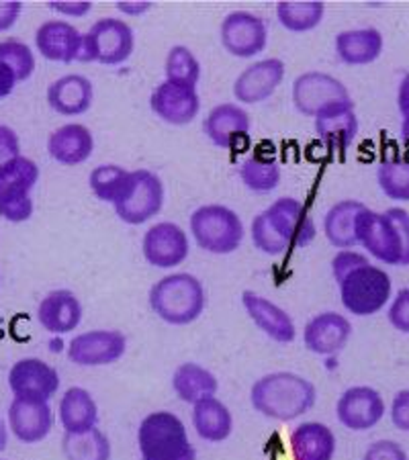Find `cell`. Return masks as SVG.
<instances>
[{
  "label": "cell",
  "instance_id": "cell-1",
  "mask_svg": "<svg viewBox=\"0 0 409 460\" xmlns=\"http://www.w3.org/2000/svg\"><path fill=\"white\" fill-rule=\"evenodd\" d=\"M332 274L340 288L342 305L356 317H369L385 309L391 299V277L354 250H340L332 258Z\"/></svg>",
  "mask_w": 409,
  "mask_h": 460
},
{
  "label": "cell",
  "instance_id": "cell-2",
  "mask_svg": "<svg viewBox=\"0 0 409 460\" xmlns=\"http://www.w3.org/2000/svg\"><path fill=\"white\" fill-rule=\"evenodd\" d=\"M317 402L316 385L297 373L277 370L260 376L250 389V403L262 418L293 421L311 411Z\"/></svg>",
  "mask_w": 409,
  "mask_h": 460
},
{
  "label": "cell",
  "instance_id": "cell-3",
  "mask_svg": "<svg viewBox=\"0 0 409 460\" xmlns=\"http://www.w3.org/2000/svg\"><path fill=\"white\" fill-rule=\"evenodd\" d=\"M356 240L378 262L409 266V213L401 207L385 211L364 207L356 219Z\"/></svg>",
  "mask_w": 409,
  "mask_h": 460
},
{
  "label": "cell",
  "instance_id": "cell-4",
  "mask_svg": "<svg viewBox=\"0 0 409 460\" xmlns=\"http://www.w3.org/2000/svg\"><path fill=\"white\" fill-rule=\"evenodd\" d=\"M150 307L162 322L189 325L205 314V285L191 272H173L156 280L147 295Z\"/></svg>",
  "mask_w": 409,
  "mask_h": 460
},
{
  "label": "cell",
  "instance_id": "cell-5",
  "mask_svg": "<svg viewBox=\"0 0 409 460\" xmlns=\"http://www.w3.org/2000/svg\"><path fill=\"white\" fill-rule=\"evenodd\" d=\"M138 448L141 460H197L184 421L166 410L147 413L139 421Z\"/></svg>",
  "mask_w": 409,
  "mask_h": 460
},
{
  "label": "cell",
  "instance_id": "cell-6",
  "mask_svg": "<svg viewBox=\"0 0 409 460\" xmlns=\"http://www.w3.org/2000/svg\"><path fill=\"white\" fill-rule=\"evenodd\" d=\"M189 226L197 246L218 256L234 254L242 246L245 234L240 215L232 207L219 203L197 207Z\"/></svg>",
  "mask_w": 409,
  "mask_h": 460
},
{
  "label": "cell",
  "instance_id": "cell-7",
  "mask_svg": "<svg viewBox=\"0 0 409 460\" xmlns=\"http://www.w3.org/2000/svg\"><path fill=\"white\" fill-rule=\"evenodd\" d=\"M136 49V33L128 21L117 17H102L94 21L82 37V51L78 62L102 66H117L128 62Z\"/></svg>",
  "mask_w": 409,
  "mask_h": 460
},
{
  "label": "cell",
  "instance_id": "cell-8",
  "mask_svg": "<svg viewBox=\"0 0 409 460\" xmlns=\"http://www.w3.org/2000/svg\"><path fill=\"white\" fill-rule=\"evenodd\" d=\"M40 182V166L27 155L11 160L0 168V217L23 224L33 215L31 192Z\"/></svg>",
  "mask_w": 409,
  "mask_h": 460
},
{
  "label": "cell",
  "instance_id": "cell-9",
  "mask_svg": "<svg viewBox=\"0 0 409 460\" xmlns=\"http://www.w3.org/2000/svg\"><path fill=\"white\" fill-rule=\"evenodd\" d=\"M164 182L152 170H131L121 197L113 203L117 217L128 226H144L152 221L164 207Z\"/></svg>",
  "mask_w": 409,
  "mask_h": 460
},
{
  "label": "cell",
  "instance_id": "cell-10",
  "mask_svg": "<svg viewBox=\"0 0 409 460\" xmlns=\"http://www.w3.org/2000/svg\"><path fill=\"white\" fill-rule=\"evenodd\" d=\"M219 40L229 56L244 59L254 58L266 49L269 25L256 13L232 11L221 21Z\"/></svg>",
  "mask_w": 409,
  "mask_h": 460
},
{
  "label": "cell",
  "instance_id": "cell-11",
  "mask_svg": "<svg viewBox=\"0 0 409 460\" xmlns=\"http://www.w3.org/2000/svg\"><path fill=\"white\" fill-rule=\"evenodd\" d=\"M128 352V338L119 330H91L72 338L68 360L76 367H109Z\"/></svg>",
  "mask_w": 409,
  "mask_h": 460
},
{
  "label": "cell",
  "instance_id": "cell-12",
  "mask_svg": "<svg viewBox=\"0 0 409 460\" xmlns=\"http://www.w3.org/2000/svg\"><path fill=\"white\" fill-rule=\"evenodd\" d=\"M266 219L289 248H307L317 235V226L307 207L295 197H280L264 209Z\"/></svg>",
  "mask_w": 409,
  "mask_h": 460
},
{
  "label": "cell",
  "instance_id": "cell-13",
  "mask_svg": "<svg viewBox=\"0 0 409 460\" xmlns=\"http://www.w3.org/2000/svg\"><path fill=\"white\" fill-rule=\"evenodd\" d=\"M141 252H144L146 262L154 269L170 270L189 258L191 242L181 226L173 221H160L144 234Z\"/></svg>",
  "mask_w": 409,
  "mask_h": 460
},
{
  "label": "cell",
  "instance_id": "cell-14",
  "mask_svg": "<svg viewBox=\"0 0 409 460\" xmlns=\"http://www.w3.org/2000/svg\"><path fill=\"white\" fill-rule=\"evenodd\" d=\"M291 99L295 109L305 117H316L324 107L336 101L352 99L346 84L325 72L309 70L293 80Z\"/></svg>",
  "mask_w": 409,
  "mask_h": 460
},
{
  "label": "cell",
  "instance_id": "cell-15",
  "mask_svg": "<svg viewBox=\"0 0 409 460\" xmlns=\"http://www.w3.org/2000/svg\"><path fill=\"white\" fill-rule=\"evenodd\" d=\"M287 74L280 58H264L245 66L234 80V96L237 105H260L279 91Z\"/></svg>",
  "mask_w": 409,
  "mask_h": 460
},
{
  "label": "cell",
  "instance_id": "cell-16",
  "mask_svg": "<svg viewBox=\"0 0 409 460\" xmlns=\"http://www.w3.org/2000/svg\"><path fill=\"white\" fill-rule=\"evenodd\" d=\"M385 399L367 385H356L342 393L336 403V418L351 432H367L385 418Z\"/></svg>",
  "mask_w": 409,
  "mask_h": 460
},
{
  "label": "cell",
  "instance_id": "cell-17",
  "mask_svg": "<svg viewBox=\"0 0 409 460\" xmlns=\"http://www.w3.org/2000/svg\"><path fill=\"white\" fill-rule=\"evenodd\" d=\"M150 109L164 123L189 125L199 115L200 96L197 86L164 78L150 94Z\"/></svg>",
  "mask_w": 409,
  "mask_h": 460
},
{
  "label": "cell",
  "instance_id": "cell-18",
  "mask_svg": "<svg viewBox=\"0 0 409 460\" xmlns=\"http://www.w3.org/2000/svg\"><path fill=\"white\" fill-rule=\"evenodd\" d=\"M9 389L13 397L49 402L59 389L58 370L41 358H21L9 370Z\"/></svg>",
  "mask_w": 409,
  "mask_h": 460
},
{
  "label": "cell",
  "instance_id": "cell-19",
  "mask_svg": "<svg viewBox=\"0 0 409 460\" xmlns=\"http://www.w3.org/2000/svg\"><path fill=\"white\" fill-rule=\"evenodd\" d=\"M314 128L317 137L330 147L332 152H346L359 136V117H356L354 101H336L324 107L314 117Z\"/></svg>",
  "mask_w": 409,
  "mask_h": 460
},
{
  "label": "cell",
  "instance_id": "cell-20",
  "mask_svg": "<svg viewBox=\"0 0 409 460\" xmlns=\"http://www.w3.org/2000/svg\"><path fill=\"white\" fill-rule=\"evenodd\" d=\"M352 338L351 319L336 311H324L305 323L303 344L317 356H333L342 352Z\"/></svg>",
  "mask_w": 409,
  "mask_h": 460
},
{
  "label": "cell",
  "instance_id": "cell-21",
  "mask_svg": "<svg viewBox=\"0 0 409 460\" xmlns=\"http://www.w3.org/2000/svg\"><path fill=\"white\" fill-rule=\"evenodd\" d=\"M6 415H9L11 434L23 444H40L54 428V411H51L49 402L13 397Z\"/></svg>",
  "mask_w": 409,
  "mask_h": 460
},
{
  "label": "cell",
  "instance_id": "cell-22",
  "mask_svg": "<svg viewBox=\"0 0 409 460\" xmlns=\"http://www.w3.org/2000/svg\"><path fill=\"white\" fill-rule=\"evenodd\" d=\"M82 37L78 27L64 19H49L41 23L35 31V48L40 54L51 62L72 64L80 59Z\"/></svg>",
  "mask_w": 409,
  "mask_h": 460
},
{
  "label": "cell",
  "instance_id": "cell-23",
  "mask_svg": "<svg viewBox=\"0 0 409 460\" xmlns=\"http://www.w3.org/2000/svg\"><path fill=\"white\" fill-rule=\"evenodd\" d=\"M250 115L237 102H221L207 113L203 121V131L207 139L221 150H232L236 144L248 137Z\"/></svg>",
  "mask_w": 409,
  "mask_h": 460
},
{
  "label": "cell",
  "instance_id": "cell-24",
  "mask_svg": "<svg viewBox=\"0 0 409 460\" xmlns=\"http://www.w3.org/2000/svg\"><path fill=\"white\" fill-rule=\"evenodd\" d=\"M242 305L256 328L279 344H291L297 338L293 317L277 303L254 291L242 293Z\"/></svg>",
  "mask_w": 409,
  "mask_h": 460
},
{
  "label": "cell",
  "instance_id": "cell-25",
  "mask_svg": "<svg viewBox=\"0 0 409 460\" xmlns=\"http://www.w3.org/2000/svg\"><path fill=\"white\" fill-rule=\"evenodd\" d=\"M82 314H84L82 303L70 288L49 291L37 305V322L43 330L54 333V336H62V333L76 330L82 322Z\"/></svg>",
  "mask_w": 409,
  "mask_h": 460
},
{
  "label": "cell",
  "instance_id": "cell-26",
  "mask_svg": "<svg viewBox=\"0 0 409 460\" xmlns=\"http://www.w3.org/2000/svg\"><path fill=\"white\" fill-rule=\"evenodd\" d=\"M94 152L93 131L82 123H66L49 133L48 154L64 166H78Z\"/></svg>",
  "mask_w": 409,
  "mask_h": 460
},
{
  "label": "cell",
  "instance_id": "cell-27",
  "mask_svg": "<svg viewBox=\"0 0 409 460\" xmlns=\"http://www.w3.org/2000/svg\"><path fill=\"white\" fill-rule=\"evenodd\" d=\"M48 105L58 115L76 117L84 115L93 107L94 86L82 74H66L48 86Z\"/></svg>",
  "mask_w": 409,
  "mask_h": 460
},
{
  "label": "cell",
  "instance_id": "cell-28",
  "mask_svg": "<svg viewBox=\"0 0 409 460\" xmlns=\"http://www.w3.org/2000/svg\"><path fill=\"white\" fill-rule=\"evenodd\" d=\"M385 48L383 33L377 27H360L340 31L333 40V49L340 62L348 66H367L381 58Z\"/></svg>",
  "mask_w": 409,
  "mask_h": 460
},
{
  "label": "cell",
  "instance_id": "cell-29",
  "mask_svg": "<svg viewBox=\"0 0 409 460\" xmlns=\"http://www.w3.org/2000/svg\"><path fill=\"white\" fill-rule=\"evenodd\" d=\"M293 460H333L338 450L336 434L322 421H303L289 436Z\"/></svg>",
  "mask_w": 409,
  "mask_h": 460
},
{
  "label": "cell",
  "instance_id": "cell-30",
  "mask_svg": "<svg viewBox=\"0 0 409 460\" xmlns=\"http://www.w3.org/2000/svg\"><path fill=\"white\" fill-rule=\"evenodd\" d=\"M58 418L64 434H84L99 428V405L91 391L84 387H70L59 399Z\"/></svg>",
  "mask_w": 409,
  "mask_h": 460
},
{
  "label": "cell",
  "instance_id": "cell-31",
  "mask_svg": "<svg viewBox=\"0 0 409 460\" xmlns=\"http://www.w3.org/2000/svg\"><path fill=\"white\" fill-rule=\"evenodd\" d=\"M173 391L182 403L195 405L218 395L219 381L209 368L200 367L199 362H182L173 373Z\"/></svg>",
  "mask_w": 409,
  "mask_h": 460
},
{
  "label": "cell",
  "instance_id": "cell-32",
  "mask_svg": "<svg viewBox=\"0 0 409 460\" xmlns=\"http://www.w3.org/2000/svg\"><path fill=\"white\" fill-rule=\"evenodd\" d=\"M192 428L200 440L219 444L234 432V415L218 397L203 399L192 405Z\"/></svg>",
  "mask_w": 409,
  "mask_h": 460
},
{
  "label": "cell",
  "instance_id": "cell-33",
  "mask_svg": "<svg viewBox=\"0 0 409 460\" xmlns=\"http://www.w3.org/2000/svg\"><path fill=\"white\" fill-rule=\"evenodd\" d=\"M364 207L367 205L354 201V199H344V201L333 203L327 209L324 217V234L333 248L352 250L354 246H359V240H356V219H359Z\"/></svg>",
  "mask_w": 409,
  "mask_h": 460
},
{
  "label": "cell",
  "instance_id": "cell-34",
  "mask_svg": "<svg viewBox=\"0 0 409 460\" xmlns=\"http://www.w3.org/2000/svg\"><path fill=\"white\" fill-rule=\"evenodd\" d=\"M325 4L319 0H282L277 4L279 23L293 33H305L322 25Z\"/></svg>",
  "mask_w": 409,
  "mask_h": 460
},
{
  "label": "cell",
  "instance_id": "cell-35",
  "mask_svg": "<svg viewBox=\"0 0 409 460\" xmlns=\"http://www.w3.org/2000/svg\"><path fill=\"white\" fill-rule=\"evenodd\" d=\"M240 181L252 192H271L280 184L282 170L279 160L266 155H248L240 164Z\"/></svg>",
  "mask_w": 409,
  "mask_h": 460
},
{
  "label": "cell",
  "instance_id": "cell-36",
  "mask_svg": "<svg viewBox=\"0 0 409 460\" xmlns=\"http://www.w3.org/2000/svg\"><path fill=\"white\" fill-rule=\"evenodd\" d=\"M62 452L66 460H111V440L101 428L84 434H64Z\"/></svg>",
  "mask_w": 409,
  "mask_h": 460
},
{
  "label": "cell",
  "instance_id": "cell-37",
  "mask_svg": "<svg viewBox=\"0 0 409 460\" xmlns=\"http://www.w3.org/2000/svg\"><path fill=\"white\" fill-rule=\"evenodd\" d=\"M129 174L131 170L119 164H101L88 174V187H91L93 195L99 201L113 205L121 197L125 184L129 181Z\"/></svg>",
  "mask_w": 409,
  "mask_h": 460
},
{
  "label": "cell",
  "instance_id": "cell-38",
  "mask_svg": "<svg viewBox=\"0 0 409 460\" xmlns=\"http://www.w3.org/2000/svg\"><path fill=\"white\" fill-rule=\"evenodd\" d=\"M377 182L385 197L409 203V158L383 160L377 168Z\"/></svg>",
  "mask_w": 409,
  "mask_h": 460
},
{
  "label": "cell",
  "instance_id": "cell-39",
  "mask_svg": "<svg viewBox=\"0 0 409 460\" xmlns=\"http://www.w3.org/2000/svg\"><path fill=\"white\" fill-rule=\"evenodd\" d=\"M164 74H166V80L197 86L200 80V62L191 48L173 46L166 54V62H164Z\"/></svg>",
  "mask_w": 409,
  "mask_h": 460
},
{
  "label": "cell",
  "instance_id": "cell-40",
  "mask_svg": "<svg viewBox=\"0 0 409 460\" xmlns=\"http://www.w3.org/2000/svg\"><path fill=\"white\" fill-rule=\"evenodd\" d=\"M0 62L9 66L19 83L31 78V74L35 72V56L31 48L25 41L14 40V37L0 41Z\"/></svg>",
  "mask_w": 409,
  "mask_h": 460
},
{
  "label": "cell",
  "instance_id": "cell-41",
  "mask_svg": "<svg viewBox=\"0 0 409 460\" xmlns=\"http://www.w3.org/2000/svg\"><path fill=\"white\" fill-rule=\"evenodd\" d=\"M250 235H252V243H254V248L258 252H262V254L282 256L287 250H291L287 246V242L282 240L277 232H274L272 226L269 224V219H266L264 211L258 213L256 217L252 219Z\"/></svg>",
  "mask_w": 409,
  "mask_h": 460
},
{
  "label": "cell",
  "instance_id": "cell-42",
  "mask_svg": "<svg viewBox=\"0 0 409 460\" xmlns=\"http://www.w3.org/2000/svg\"><path fill=\"white\" fill-rule=\"evenodd\" d=\"M389 323L401 333H409V287L393 296L389 311H387Z\"/></svg>",
  "mask_w": 409,
  "mask_h": 460
},
{
  "label": "cell",
  "instance_id": "cell-43",
  "mask_svg": "<svg viewBox=\"0 0 409 460\" xmlns=\"http://www.w3.org/2000/svg\"><path fill=\"white\" fill-rule=\"evenodd\" d=\"M362 460H409L407 452L396 440H377L364 450Z\"/></svg>",
  "mask_w": 409,
  "mask_h": 460
},
{
  "label": "cell",
  "instance_id": "cell-44",
  "mask_svg": "<svg viewBox=\"0 0 409 460\" xmlns=\"http://www.w3.org/2000/svg\"><path fill=\"white\" fill-rule=\"evenodd\" d=\"M21 154V142H19V136L17 131L9 125L0 123V168L4 164H9L11 160L19 158Z\"/></svg>",
  "mask_w": 409,
  "mask_h": 460
},
{
  "label": "cell",
  "instance_id": "cell-45",
  "mask_svg": "<svg viewBox=\"0 0 409 460\" xmlns=\"http://www.w3.org/2000/svg\"><path fill=\"white\" fill-rule=\"evenodd\" d=\"M391 421L401 432H409V389L396 393L391 402Z\"/></svg>",
  "mask_w": 409,
  "mask_h": 460
},
{
  "label": "cell",
  "instance_id": "cell-46",
  "mask_svg": "<svg viewBox=\"0 0 409 460\" xmlns=\"http://www.w3.org/2000/svg\"><path fill=\"white\" fill-rule=\"evenodd\" d=\"M48 6L58 14H64V17H74L80 19L93 11L91 0H49Z\"/></svg>",
  "mask_w": 409,
  "mask_h": 460
},
{
  "label": "cell",
  "instance_id": "cell-47",
  "mask_svg": "<svg viewBox=\"0 0 409 460\" xmlns=\"http://www.w3.org/2000/svg\"><path fill=\"white\" fill-rule=\"evenodd\" d=\"M21 13H23V3L21 0H0V33L9 31L19 21Z\"/></svg>",
  "mask_w": 409,
  "mask_h": 460
},
{
  "label": "cell",
  "instance_id": "cell-48",
  "mask_svg": "<svg viewBox=\"0 0 409 460\" xmlns=\"http://www.w3.org/2000/svg\"><path fill=\"white\" fill-rule=\"evenodd\" d=\"M152 6V0H119L117 3V9L121 11L125 17H139V14L150 11Z\"/></svg>",
  "mask_w": 409,
  "mask_h": 460
},
{
  "label": "cell",
  "instance_id": "cell-49",
  "mask_svg": "<svg viewBox=\"0 0 409 460\" xmlns=\"http://www.w3.org/2000/svg\"><path fill=\"white\" fill-rule=\"evenodd\" d=\"M17 83L19 80L14 76V72L4 62H0V99H6L14 91Z\"/></svg>",
  "mask_w": 409,
  "mask_h": 460
},
{
  "label": "cell",
  "instance_id": "cell-50",
  "mask_svg": "<svg viewBox=\"0 0 409 460\" xmlns=\"http://www.w3.org/2000/svg\"><path fill=\"white\" fill-rule=\"evenodd\" d=\"M397 109L401 117H409V72L401 78L399 88H397Z\"/></svg>",
  "mask_w": 409,
  "mask_h": 460
},
{
  "label": "cell",
  "instance_id": "cell-51",
  "mask_svg": "<svg viewBox=\"0 0 409 460\" xmlns=\"http://www.w3.org/2000/svg\"><path fill=\"white\" fill-rule=\"evenodd\" d=\"M9 426L4 424V420L0 418V452H4L6 447H9Z\"/></svg>",
  "mask_w": 409,
  "mask_h": 460
},
{
  "label": "cell",
  "instance_id": "cell-52",
  "mask_svg": "<svg viewBox=\"0 0 409 460\" xmlns=\"http://www.w3.org/2000/svg\"><path fill=\"white\" fill-rule=\"evenodd\" d=\"M401 142H404L405 150L409 152V117L401 121Z\"/></svg>",
  "mask_w": 409,
  "mask_h": 460
}]
</instances>
